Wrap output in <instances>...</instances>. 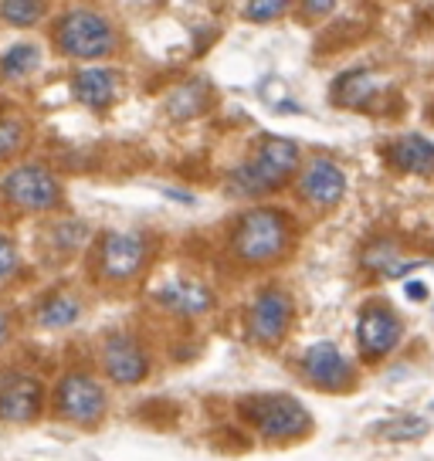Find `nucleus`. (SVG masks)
Here are the masks:
<instances>
[{
    "instance_id": "nucleus-16",
    "label": "nucleus",
    "mask_w": 434,
    "mask_h": 461,
    "mask_svg": "<svg viewBox=\"0 0 434 461\" xmlns=\"http://www.w3.org/2000/svg\"><path fill=\"white\" fill-rule=\"evenodd\" d=\"M376 95H384V82L374 68H357V72H347L336 78L333 86V102L343 105V109H374Z\"/></svg>"
},
{
    "instance_id": "nucleus-6",
    "label": "nucleus",
    "mask_w": 434,
    "mask_h": 461,
    "mask_svg": "<svg viewBox=\"0 0 434 461\" xmlns=\"http://www.w3.org/2000/svg\"><path fill=\"white\" fill-rule=\"evenodd\" d=\"M55 411L72 424H95L105 414V387L86 370H72L55 387Z\"/></svg>"
},
{
    "instance_id": "nucleus-26",
    "label": "nucleus",
    "mask_w": 434,
    "mask_h": 461,
    "mask_svg": "<svg viewBox=\"0 0 434 461\" xmlns=\"http://www.w3.org/2000/svg\"><path fill=\"white\" fill-rule=\"evenodd\" d=\"M7 339H11V316L0 309V346L7 343Z\"/></svg>"
},
{
    "instance_id": "nucleus-8",
    "label": "nucleus",
    "mask_w": 434,
    "mask_h": 461,
    "mask_svg": "<svg viewBox=\"0 0 434 461\" xmlns=\"http://www.w3.org/2000/svg\"><path fill=\"white\" fill-rule=\"evenodd\" d=\"M292 326V295L285 288H261L245 312L248 336L261 346L278 343Z\"/></svg>"
},
{
    "instance_id": "nucleus-18",
    "label": "nucleus",
    "mask_w": 434,
    "mask_h": 461,
    "mask_svg": "<svg viewBox=\"0 0 434 461\" xmlns=\"http://www.w3.org/2000/svg\"><path fill=\"white\" fill-rule=\"evenodd\" d=\"M363 265L384 278H404L411 268H418V261H401V248L393 245V238H376L363 248Z\"/></svg>"
},
{
    "instance_id": "nucleus-19",
    "label": "nucleus",
    "mask_w": 434,
    "mask_h": 461,
    "mask_svg": "<svg viewBox=\"0 0 434 461\" xmlns=\"http://www.w3.org/2000/svg\"><path fill=\"white\" fill-rule=\"evenodd\" d=\"M78 312H82V305L68 292H51V295H44L41 303H38V322L48 326V330L72 326L75 319H78Z\"/></svg>"
},
{
    "instance_id": "nucleus-12",
    "label": "nucleus",
    "mask_w": 434,
    "mask_h": 461,
    "mask_svg": "<svg viewBox=\"0 0 434 461\" xmlns=\"http://www.w3.org/2000/svg\"><path fill=\"white\" fill-rule=\"evenodd\" d=\"M303 374L316 384L319 390H349L357 380L353 363L347 360V353L333 343H316L305 349L303 357Z\"/></svg>"
},
{
    "instance_id": "nucleus-22",
    "label": "nucleus",
    "mask_w": 434,
    "mask_h": 461,
    "mask_svg": "<svg viewBox=\"0 0 434 461\" xmlns=\"http://www.w3.org/2000/svg\"><path fill=\"white\" fill-rule=\"evenodd\" d=\"M0 17L14 28H31L44 17L41 0H0Z\"/></svg>"
},
{
    "instance_id": "nucleus-9",
    "label": "nucleus",
    "mask_w": 434,
    "mask_h": 461,
    "mask_svg": "<svg viewBox=\"0 0 434 461\" xmlns=\"http://www.w3.org/2000/svg\"><path fill=\"white\" fill-rule=\"evenodd\" d=\"M401 336H404V322L384 303H370L357 319V343H360L366 363H380L384 357H391L401 343Z\"/></svg>"
},
{
    "instance_id": "nucleus-14",
    "label": "nucleus",
    "mask_w": 434,
    "mask_h": 461,
    "mask_svg": "<svg viewBox=\"0 0 434 461\" xmlns=\"http://www.w3.org/2000/svg\"><path fill=\"white\" fill-rule=\"evenodd\" d=\"M157 303L167 312H174V316L194 319L214 309V292L203 285V282H197V278H170L157 292Z\"/></svg>"
},
{
    "instance_id": "nucleus-21",
    "label": "nucleus",
    "mask_w": 434,
    "mask_h": 461,
    "mask_svg": "<svg viewBox=\"0 0 434 461\" xmlns=\"http://www.w3.org/2000/svg\"><path fill=\"white\" fill-rule=\"evenodd\" d=\"M374 434L384 438V441H418V438L428 434V420L418 418V414H397V418L380 420Z\"/></svg>"
},
{
    "instance_id": "nucleus-15",
    "label": "nucleus",
    "mask_w": 434,
    "mask_h": 461,
    "mask_svg": "<svg viewBox=\"0 0 434 461\" xmlns=\"http://www.w3.org/2000/svg\"><path fill=\"white\" fill-rule=\"evenodd\" d=\"M75 99L92 113H105L119 99V75L105 65H88L72 78Z\"/></svg>"
},
{
    "instance_id": "nucleus-27",
    "label": "nucleus",
    "mask_w": 434,
    "mask_h": 461,
    "mask_svg": "<svg viewBox=\"0 0 434 461\" xmlns=\"http://www.w3.org/2000/svg\"><path fill=\"white\" fill-rule=\"evenodd\" d=\"M407 295H411V299H424V295H428V288L420 285V282H411V285H407Z\"/></svg>"
},
{
    "instance_id": "nucleus-23",
    "label": "nucleus",
    "mask_w": 434,
    "mask_h": 461,
    "mask_svg": "<svg viewBox=\"0 0 434 461\" xmlns=\"http://www.w3.org/2000/svg\"><path fill=\"white\" fill-rule=\"evenodd\" d=\"M24 143H28L24 122H21L17 115H4V119H0V163L17 157V153L24 149Z\"/></svg>"
},
{
    "instance_id": "nucleus-3",
    "label": "nucleus",
    "mask_w": 434,
    "mask_h": 461,
    "mask_svg": "<svg viewBox=\"0 0 434 461\" xmlns=\"http://www.w3.org/2000/svg\"><path fill=\"white\" fill-rule=\"evenodd\" d=\"M238 411L268 441H295L312 428L309 411L292 393H255V397H245Z\"/></svg>"
},
{
    "instance_id": "nucleus-7",
    "label": "nucleus",
    "mask_w": 434,
    "mask_h": 461,
    "mask_svg": "<svg viewBox=\"0 0 434 461\" xmlns=\"http://www.w3.org/2000/svg\"><path fill=\"white\" fill-rule=\"evenodd\" d=\"M149 245L136 230H105L99 238V275L105 282H132L143 272Z\"/></svg>"
},
{
    "instance_id": "nucleus-24",
    "label": "nucleus",
    "mask_w": 434,
    "mask_h": 461,
    "mask_svg": "<svg viewBox=\"0 0 434 461\" xmlns=\"http://www.w3.org/2000/svg\"><path fill=\"white\" fill-rule=\"evenodd\" d=\"M285 11H289V0H251V4H245L248 21H272V17H282Z\"/></svg>"
},
{
    "instance_id": "nucleus-10",
    "label": "nucleus",
    "mask_w": 434,
    "mask_h": 461,
    "mask_svg": "<svg viewBox=\"0 0 434 461\" xmlns=\"http://www.w3.org/2000/svg\"><path fill=\"white\" fill-rule=\"evenodd\" d=\"M295 194L312 207H336L347 194V173L330 157H312L299 170Z\"/></svg>"
},
{
    "instance_id": "nucleus-2",
    "label": "nucleus",
    "mask_w": 434,
    "mask_h": 461,
    "mask_svg": "<svg viewBox=\"0 0 434 461\" xmlns=\"http://www.w3.org/2000/svg\"><path fill=\"white\" fill-rule=\"evenodd\" d=\"M303 167V149L295 140L285 136H265L255 153L231 173V187L245 197H261L278 190L292 173H299Z\"/></svg>"
},
{
    "instance_id": "nucleus-20",
    "label": "nucleus",
    "mask_w": 434,
    "mask_h": 461,
    "mask_svg": "<svg viewBox=\"0 0 434 461\" xmlns=\"http://www.w3.org/2000/svg\"><path fill=\"white\" fill-rule=\"evenodd\" d=\"M38 65H41V48L31 41H21L11 51H4V58H0V75L4 78H24Z\"/></svg>"
},
{
    "instance_id": "nucleus-1",
    "label": "nucleus",
    "mask_w": 434,
    "mask_h": 461,
    "mask_svg": "<svg viewBox=\"0 0 434 461\" xmlns=\"http://www.w3.org/2000/svg\"><path fill=\"white\" fill-rule=\"evenodd\" d=\"M292 248V217L278 207H255L238 217L231 230V255L248 268L285 258Z\"/></svg>"
},
{
    "instance_id": "nucleus-4",
    "label": "nucleus",
    "mask_w": 434,
    "mask_h": 461,
    "mask_svg": "<svg viewBox=\"0 0 434 461\" xmlns=\"http://www.w3.org/2000/svg\"><path fill=\"white\" fill-rule=\"evenodd\" d=\"M55 44H59L61 55L95 61V58L113 55V48H116V28L99 11H68L55 24Z\"/></svg>"
},
{
    "instance_id": "nucleus-28",
    "label": "nucleus",
    "mask_w": 434,
    "mask_h": 461,
    "mask_svg": "<svg viewBox=\"0 0 434 461\" xmlns=\"http://www.w3.org/2000/svg\"><path fill=\"white\" fill-rule=\"evenodd\" d=\"M431 414H434V403H431Z\"/></svg>"
},
{
    "instance_id": "nucleus-17",
    "label": "nucleus",
    "mask_w": 434,
    "mask_h": 461,
    "mask_svg": "<svg viewBox=\"0 0 434 461\" xmlns=\"http://www.w3.org/2000/svg\"><path fill=\"white\" fill-rule=\"evenodd\" d=\"M387 159L401 173H434V143L418 136V132H411V136L393 140Z\"/></svg>"
},
{
    "instance_id": "nucleus-5",
    "label": "nucleus",
    "mask_w": 434,
    "mask_h": 461,
    "mask_svg": "<svg viewBox=\"0 0 434 461\" xmlns=\"http://www.w3.org/2000/svg\"><path fill=\"white\" fill-rule=\"evenodd\" d=\"M0 194L14 207L34 211V214L59 211L61 203H65V190H61L59 176L48 167H38V163H24V167L7 170V176L0 180Z\"/></svg>"
},
{
    "instance_id": "nucleus-25",
    "label": "nucleus",
    "mask_w": 434,
    "mask_h": 461,
    "mask_svg": "<svg viewBox=\"0 0 434 461\" xmlns=\"http://www.w3.org/2000/svg\"><path fill=\"white\" fill-rule=\"evenodd\" d=\"M17 265H21V255H17V245L11 238H4L0 234V282L4 278H11L17 272Z\"/></svg>"
},
{
    "instance_id": "nucleus-13",
    "label": "nucleus",
    "mask_w": 434,
    "mask_h": 461,
    "mask_svg": "<svg viewBox=\"0 0 434 461\" xmlns=\"http://www.w3.org/2000/svg\"><path fill=\"white\" fill-rule=\"evenodd\" d=\"M44 387L38 376L11 374L0 380V420L7 424H28L41 414Z\"/></svg>"
},
{
    "instance_id": "nucleus-11",
    "label": "nucleus",
    "mask_w": 434,
    "mask_h": 461,
    "mask_svg": "<svg viewBox=\"0 0 434 461\" xmlns=\"http://www.w3.org/2000/svg\"><path fill=\"white\" fill-rule=\"evenodd\" d=\"M102 366L113 384L132 387V384H143L149 374V357L130 332H113L102 346Z\"/></svg>"
}]
</instances>
